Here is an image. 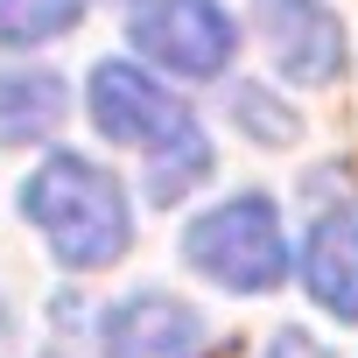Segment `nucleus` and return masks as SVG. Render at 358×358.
<instances>
[{"label":"nucleus","instance_id":"f257e3e1","mask_svg":"<svg viewBox=\"0 0 358 358\" xmlns=\"http://www.w3.org/2000/svg\"><path fill=\"white\" fill-rule=\"evenodd\" d=\"M22 204L43 225L50 253L64 267H78V274H99V267L127 260V246H134V211H127L120 176L99 169V162H85V155H50L29 176Z\"/></svg>","mask_w":358,"mask_h":358},{"label":"nucleus","instance_id":"f03ea898","mask_svg":"<svg viewBox=\"0 0 358 358\" xmlns=\"http://www.w3.org/2000/svg\"><path fill=\"white\" fill-rule=\"evenodd\" d=\"M183 260L197 274H211L232 295H267L288 274V239H281V211L267 197H232L218 211H204L183 232Z\"/></svg>","mask_w":358,"mask_h":358},{"label":"nucleus","instance_id":"7ed1b4c3","mask_svg":"<svg viewBox=\"0 0 358 358\" xmlns=\"http://www.w3.org/2000/svg\"><path fill=\"white\" fill-rule=\"evenodd\" d=\"M232 43L239 29L218 0H148L134 15V50L176 78H218L232 64Z\"/></svg>","mask_w":358,"mask_h":358},{"label":"nucleus","instance_id":"20e7f679","mask_svg":"<svg viewBox=\"0 0 358 358\" xmlns=\"http://www.w3.org/2000/svg\"><path fill=\"white\" fill-rule=\"evenodd\" d=\"M92 120L113 148H162L169 134H183L190 127V106H176L148 71L134 64H99L92 71Z\"/></svg>","mask_w":358,"mask_h":358},{"label":"nucleus","instance_id":"39448f33","mask_svg":"<svg viewBox=\"0 0 358 358\" xmlns=\"http://www.w3.org/2000/svg\"><path fill=\"white\" fill-rule=\"evenodd\" d=\"M99 351L106 358H204L211 351V330H204V316L190 302H176L162 288H141L120 309H106Z\"/></svg>","mask_w":358,"mask_h":358},{"label":"nucleus","instance_id":"423d86ee","mask_svg":"<svg viewBox=\"0 0 358 358\" xmlns=\"http://www.w3.org/2000/svg\"><path fill=\"white\" fill-rule=\"evenodd\" d=\"M260 29L274 50V71L295 85H330L344 71V29L323 0H260Z\"/></svg>","mask_w":358,"mask_h":358},{"label":"nucleus","instance_id":"0eeeda50","mask_svg":"<svg viewBox=\"0 0 358 358\" xmlns=\"http://www.w3.org/2000/svg\"><path fill=\"white\" fill-rule=\"evenodd\" d=\"M302 281L316 295V309H330L337 323H358V204L323 211L302 253Z\"/></svg>","mask_w":358,"mask_h":358},{"label":"nucleus","instance_id":"6e6552de","mask_svg":"<svg viewBox=\"0 0 358 358\" xmlns=\"http://www.w3.org/2000/svg\"><path fill=\"white\" fill-rule=\"evenodd\" d=\"M64 120V78L57 71H0V148H29L57 134Z\"/></svg>","mask_w":358,"mask_h":358},{"label":"nucleus","instance_id":"1a4fd4ad","mask_svg":"<svg viewBox=\"0 0 358 358\" xmlns=\"http://www.w3.org/2000/svg\"><path fill=\"white\" fill-rule=\"evenodd\" d=\"M211 176V141H204V127L190 120L183 134H169L162 148H155V169H148V197L155 204H183L197 183Z\"/></svg>","mask_w":358,"mask_h":358},{"label":"nucleus","instance_id":"9d476101","mask_svg":"<svg viewBox=\"0 0 358 358\" xmlns=\"http://www.w3.org/2000/svg\"><path fill=\"white\" fill-rule=\"evenodd\" d=\"M85 22V0H0V50H36Z\"/></svg>","mask_w":358,"mask_h":358},{"label":"nucleus","instance_id":"9b49d317","mask_svg":"<svg viewBox=\"0 0 358 358\" xmlns=\"http://www.w3.org/2000/svg\"><path fill=\"white\" fill-rule=\"evenodd\" d=\"M232 113H239V127H246V134H260V141H295V120H288V113L274 120L267 92H253V85H239V92H232Z\"/></svg>","mask_w":358,"mask_h":358},{"label":"nucleus","instance_id":"f8f14e48","mask_svg":"<svg viewBox=\"0 0 358 358\" xmlns=\"http://www.w3.org/2000/svg\"><path fill=\"white\" fill-rule=\"evenodd\" d=\"M260 358H330V351H323L309 330H274V344H267Z\"/></svg>","mask_w":358,"mask_h":358}]
</instances>
